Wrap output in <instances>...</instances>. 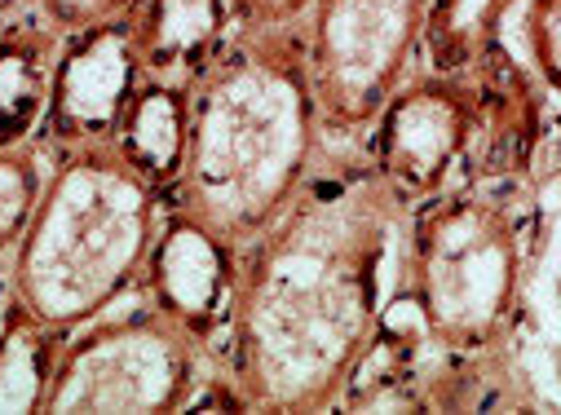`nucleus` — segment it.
<instances>
[{
	"label": "nucleus",
	"instance_id": "7ed1b4c3",
	"mask_svg": "<svg viewBox=\"0 0 561 415\" xmlns=\"http://www.w3.org/2000/svg\"><path fill=\"white\" fill-rule=\"evenodd\" d=\"M539 234L530 186L456 182L411 204L398 247L402 292L425 327L430 362L517 367L508 358Z\"/></svg>",
	"mask_w": 561,
	"mask_h": 415
},
{
	"label": "nucleus",
	"instance_id": "f03ea898",
	"mask_svg": "<svg viewBox=\"0 0 561 415\" xmlns=\"http://www.w3.org/2000/svg\"><path fill=\"white\" fill-rule=\"evenodd\" d=\"M323 142L301 23L239 27L191 84L186 160L164 208L248 247L306 186Z\"/></svg>",
	"mask_w": 561,
	"mask_h": 415
},
{
	"label": "nucleus",
	"instance_id": "aec40b11",
	"mask_svg": "<svg viewBox=\"0 0 561 415\" xmlns=\"http://www.w3.org/2000/svg\"><path fill=\"white\" fill-rule=\"evenodd\" d=\"M27 10H32V0H0V23H10L19 14H27Z\"/></svg>",
	"mask_w": 561,
	"mask_h": 415
},
{
	"label": "nucleus",
	"instance_id": "dca6fc26",
	"mask_svg": "<svg viewBox=\"0 0 561 415\" xmlns=\"http://www.w3.org/2000/svg\"><path fill=\"white\" fill-rule=\"evenodd\" d=\"M45 177H49V155L36 137L32 142L0 147V269H5V261L14 256L23 230L36 212Z\"/></svg>",
	"mask_w": 561,
	"mask_h": 415
},
{
	"label": "nucleus",
	"instance_id": "4be33fe9",
	"mask_svg": "<svg viewBox=\"0 0 561 415\" xmlns=\"http://www.w3.org/2000/svg\"><path fill=\"white\" fill-rule=\"evenodd\" d=\"M0 27H5V23H0Z\"/></svg>",
	"mask_w": 561,
	"mask_h": 415
},
{
	"label": "nucleus",
	"instance_id": "9d476101",
	"mask_svg": "<svg viewBox=\"0 0 561 415\" xmlns=\"http://www.w3.org/2000/svg\"><path fill=\"white\" fill-rule=\"evenodd\" d=\"M128 27L142 76L191 89L234 41L239 19L230 0H137Z\"/></svg>",
	"mask_w": 561,
	"mask_h": 415
},
{
	"label": "nucleus",
	"instance_id": "0eeeda50",
	"mask_svg": "<svg viewBox=\"0 0 561 415\" xmlns=\"http://www.w3.org/2000/svg\"><path fill=\"white\" fill-rule=\"evenodd\" d=\"M473 137V89L469 76L420 67L363 132V155L407 204L430 199L465 182Z\"/></svg>",
	"mask_w": 561,
	"mask_h": 415
},
{
	"label": "nucleus",
	"instance_id": "4468645a",
	"mask_svg": "<svg viewBox=\"0 0 561 415\" xmlns=\"http://www.w3.org/2000/svg\"><path fill=\"white\" fill-rule=\"evenodd\" d=\"M67 336L19 297L0 314V415H45Z\"/></svg>",
	"mask_w": 561,
	"mask_h": 415
},
{
	"label": "nucleus",
	"instance_id": "6e6552de",
	"mask_svg": "<svg viewBox=\"0 0 561 415\" xmlns=\"http://www.w3.org/2000/svg\"><path fill=\"white\" fill-rule=\"evenodd\" d=\"M137 84H142V58L128 19L67 32L54 54L49 102L36 132L45 155L111 142Z\"/></svg>",
	"mask_w": 561,
	"mask_h": 415
},
{
	"label": "nucleus",
	"instance_id": "9b49d317",
	"mask_svg": "<svg viewBox=\"0 0 561 415\" xmlns=\"http://www.w3.org/2000/svg\"><path fill=\"white\" fill-rule=\"evenodd\" d=\"M552 191L557 199L548 208L539 199L530 284H526V301H522L508 358L517 362L535 402L561 411V177L552 182Z\"/></svg>",
	"mask_w": 561,
	"mask_h": 415
},
{
	"label": "nucleus",
	"instance_id": "39448f33",
	"mask_svg": "<svg viewBox=\"0 0 561 415\" xmlns=\"http://www.w3.org/2000/svg\"><path fill=\"white\" fill-rule=\"evenodd\" d=\"M217 367L178 319L128 297L67 336L45 415H173Z\"/></svg>",
	"mask_w": 561,
	"mask_h": 415
},
{
	"label": "nucleus",
	"instance_id": "412c9836",
	"mask_svg": "<svg viewBox=\"0 0 561 415\" xmlns=\"http://www.w3.org/2000/svg\"><path fill=\"white\" fill-rule=\"evenodd\" d=\"M5 301H10V279H5V269H0V314H5Z\"/></svg>",
	"mask_w": 561,
	"mask_h": 415
},
{
	"label": "nucleus",
	"instance_id": "f257e3e1",
	"mask_svg": "<svg viewBox=\"0 0 561 415\" xmlns=\"http://www.w3.org/2000/svg\"><path fill=\"white\" fill-rule=\"evenodd\" d=\"M411 204L363 155L328 147L293 204L234 265L221 345L243 411L314 415L341 393L385 314Z\"/></svg>",
	"mask_w": 561,
	"mask_h": 415
},
{
	"label": "nucleus",
	"instance_id": "1a4fd4ad",
	"mask_svg": "<svg viewBox=\"0 0 561 415\" xmlns=\"http://www.w3.org/2000/svg\"><path fill=\"white\" fill-rule=\"evenodd\" d=\"M234 265H239V247H230L199 221L164 208L137 297H147L156 310L178 319L221 362L230 301H234Z\"/></svg>",
	"mask_w": 561,
	"mask_h": 415
},
{
	"label": "nucleus",
	"instance_id": "f8f14e48",
	"mask_svg": "<svg viewBox=\"0 0 561 415\" xmlns=\"http://www.w3.org/2000/svg\"><path fill=\"white\" fill-rule=\"evenodd\" d=\"M186 132H191V89L142 76V84H137V93L124 106V119L111 137V147L169 204L182 160H186Z\"/></svg>",
	"mask_w": 561,
	"mask_h": 415
},
{
	"label": "nucleus",
	"instance_id": "a211bd4d",
	"mask_svg": "<svg viewBox=\"0 0 561 415\" xmlns=\"http://www.w3.org/2000/svg\"><path fill=\"white\" fill-rule=\"evenodd\" d=\"M137 10V0H32V14L54 27L58 36L80 32V27H98V23H115L128 19Z\"/></svg>",
	"mask_w": 561,
	"mask_h": 415
},
{
	"label": "nucleus",
	"instance_id": "6ab92c4d",
	"mask_svg": "<svg viewBox=\"0 0 561 415\" xmlns=\"http://www.w3.org/2000/svg\"><path fill=\"white\" fill-rule=\"evenodd\" d=\"M314 0H230L239 27H297Z\"/></svg>",
	"mask_w": 561,
	"mask_h": 415
},
{
	"label": "nucleus",
	"instance_id": "20e7f679",
	"mask_svg": "<svg viewBox=\"0 0 561 415\" xmlns=\"http://www.w3.org/2000/svg\"><path fill=\"white\" fill-rule=\"evenodd\" d=\"M160 221L164 195L111 142L49 155L36 212L5 261L10 297L71 336L137 297Z\"/></svg>",
	"mask_w": 561,
	"mask_h": 415
},
{
	"label": "nucleus",
	"instance_id": "ddd939ff",
	"mask_svg": "<svg viewBox=\"0 0 561 415\" xmlns=\"http://www.w3.org/2000/svg\"><path fill=\"white\" fill-rule=\"evenodd\" d=\"M58 41L32 10L0 27V147L32 142L41 132Z\"/></svg>",
	"mask_w": 561,
	"mask_h": 415
},
{
	"label": "nucleus",
	"instance_id": "2eb2a0df",
	"mask_svg": "<svg viewBox=\"0 0 561 415\" xmlns=\"http://www.w3.org/2000/svg\"><path fill=\"white\" fill-rule=\"evenodd\" d=\"M526 0H430L420 67L465 76L504 49V27Z\"/></svg>",
	"mask_w": 561,
	"mask_h": 415
},
{
	"label": "nucleus",
	"instance_id": "f3484780",
	"mask_svg": "<svg viewBox=\"0 0 561 415\" xmlns=\"http://www.w3.org/2000/svg\"><path fill=\"white\" fill-rule=\"evenodd\" d=\"M522 54L530 76L561 97V0H526L522 5Z\"/></svg>",
	"mask_w": 561,
	"mask_h": 415
},
{
	"label": "nucleus",
	"instance_id": "423d86ee",
	"mask_svg": "<svg viewBox=\"0 0 561 415\" xmlns=\"http://www.w3.org/2000/svg\"><path fill=\"white\" fill-rule=\"evenodd\" d=\"M430 0H314L301 19L306 71L328 142L358 147L420 71Z\"/></svg>",
	"mask_w": 561,
	"mask_h": 415
}]
</instances>
